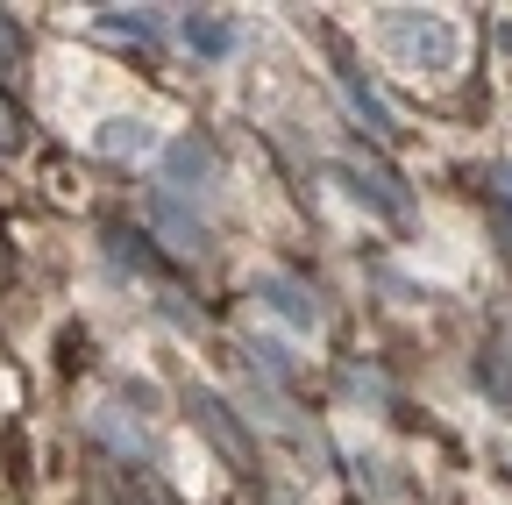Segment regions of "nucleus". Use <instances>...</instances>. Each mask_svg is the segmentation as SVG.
Masks as SVG:
<instances>
[{"label": "nucleus", "instance_id": "1", "mask_svg": "<svg viewBox=\"0 0 512 505\" xmlns=\"http://www.w3.org/2000/svg\"><path fill=\"white\" fill-rule=\"evenodd\" d=\"M150 143H157L150 121H107V136H100V150H114V157L121 150H150Z\"/></svg>", "mask_w": 512, "mask_h": 505}, {"label": "nucleus", "instance_id": "2", "mask_svg": "<svg viewBox=\"0 0 512 505\" xmlns=\"http://www.w3.org/2000/svg\"><path fill=\"white\" fill-rule=\"evenodd\" d=\"M0 143H8V114H0Z\"/></svg>", "mask_w": 512, "mask_h": 505}]
</instances>
